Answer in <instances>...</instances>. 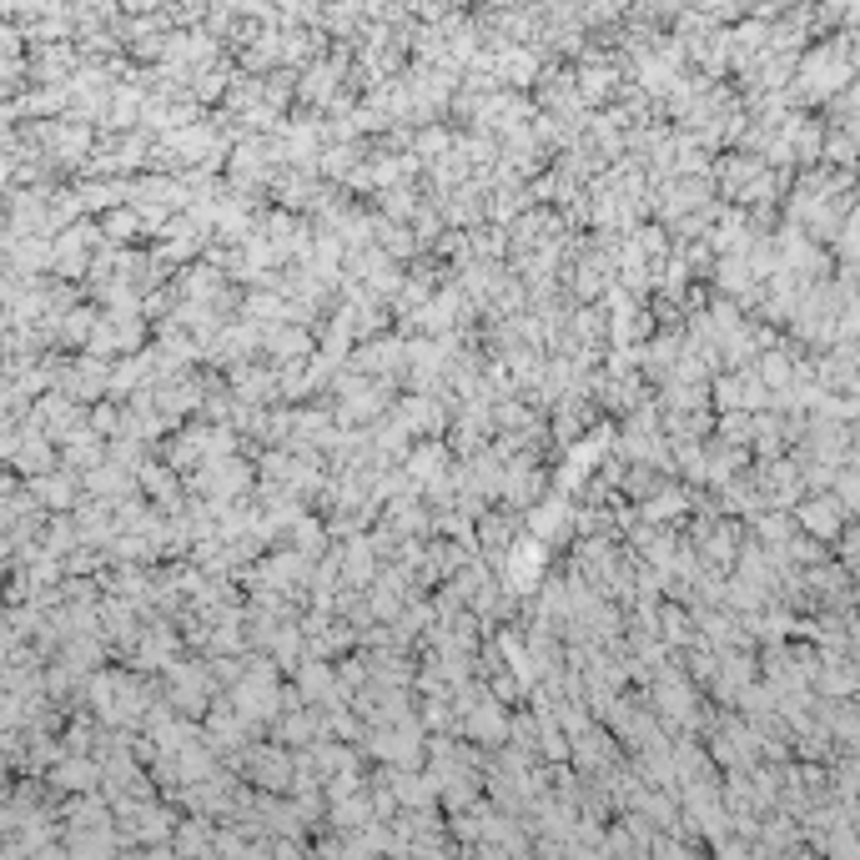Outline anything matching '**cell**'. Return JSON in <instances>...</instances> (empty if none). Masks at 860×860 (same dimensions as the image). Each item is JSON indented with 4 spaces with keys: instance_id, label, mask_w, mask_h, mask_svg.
Instances as JSON below:
<instances>
[{
    "instance_id": "cell-14",
    "label": "cell",
    "mask_w": 860,
    "mask_h": 860,
    "mask_svg": "<svg viewBox=\"0 0 860 860\" xmlns=\"http://www.w3.org/2000/svg\"><path fill=\"white\" fill-rule=\"evenodd\" d=\"M61 332H65V342H92V332H96V317H92V313H65Z\"/></svg>"
},
{
    "instance_id": "cell-3",
    "label": "cell",
    "mask_w": 860,
    "mask_h": 860,
    "mask_svg": "<svg viewBox=\"0 0 860 860\" xmlns=\"http://www.w3.org/2000/svg\"><path fill=\"white\" fill-rule=\"evenodd\" d=\"M469 735H479V740L498 744L504 735H509V719H504V715L494 710V704L483 700V704H473V715H469Z\"/></svg>"
},
{
    "instance_id": "cell-18",
    "label": "cell",
    "mask_w": 860,
    "mask_h": 860,
    "mask_svg": "<svg viewBox=\"0 0 860 860\" xmlns=\"http://www.w3.org/2000/svg\"><path fill=\"white\" fill-rule=\"evenodd\" d=\"M659 619H665V639H669V644H679V639L690 634V619H685V614H679V609H665V614H659Z\"/></svg>"
},
{
    "instance_id": "cell-6",
    "label": "cell",
    "mask_w": 860,
    "mask_h": 860,
    "mask_svg": "<svg viewBox=\"0 0 860 860\" xmlns=\"http://www.w3.org/2000/svg\"><path fill=\"white\" fill-rule=\"evenodd\" d=\"M96 780H101V770L86 765V760H65V765H56V785H61V790H96Z\"/></svg>"
},
{
    "instance_id": "cell-1",
    "label": "cell",
    "mask_w": 860,
    "mask_h": 860,
    "mask_svg": "<svg viewBox=\"0 0 860 860\" xmlns=\"http://www.w3.org/2000/svg\"><path fill=\"white\" fill-rule=\"evenodd\" d=\"M846 519H850V509L840 504L835 494H806L796 504V523L806 529V534H815L825 544V538H840L846 534Z\"/></svg>"
},
{
    "instance_id": "cell-2",
    "label": "cell",
    "mask_w": 860,
    "mask_h": 860,
    "mask_svg": "<svg viewBox=\"0 0 860 860\" xmlns=\"http://www.w3.org/2000/svg\"><path fill=\"white\" fill-rule=\"evenodd\" d=\"M96 242L92 227H71L65 237H56V272L61 277H81L86 267H92V257H86V247Z\"/></svg>"
},
{
    "instance_id": "cell-16",
    "label": "cell",
    "mask_w": 860,
    "mask_h": 860,
    "mask_svg": "<svg viewBox=\"0 0 860 860\" xmlns=\"http://www.w3.org/2000/svg\"><path fill=\"white\" fill-rule=\"evenodd\" d=\"M142 483L152 488V494H161L167 504H177V483H171L167 469H142Z\"/></svg>"
},
{
    "instance_id": "cell-17",
    "label": "cell",
    "mask_w": 860,
    "mask_h": 860,
    "mask_svg": "<svg viewBox=\"0 0 860 860\" xmlns=\"http://www.w3.org/2000/svg\"><path fill=\"white\" fill-rule=\"evenodd\" d=\"M317 730V719L313 715H292V719H282V740H307V735Z\"/></svg>"
},
{
    "instance_id": "cell-8",
    "label": "cell",
    "mask_w": 860,
    "mask_h": 860,
    "mask_svg": "<svg viewBox=\"0 0 860 860\" xmlns=\"http://www.w3.org/2000/svg\"><path fill=\"white\" fill-rule=\"evenodd\" d=\"M444 448H438V444H428V448H417V453H413V463H408V479H413V483H423V479H444V473H438V469H444Z\"/></svg>"
},
{
    "instance_id": "cell-9",
    "label": "cell",
    "mask_w": 860,
    "mask_h": 860,
    "mask_svg": "<svg viewBox=\"0 0 860 860\" xmlns=\"http://www.w3.org/2000/svg\"><path fill=\"white\" fill-rule=\"evenodd\" d=\"M15 463H21L26 473H36V479H40V473H51V469H56L51 444H46V438H31V444L21 448V458H15Z\"/></svg>"
},
{
    "instance_id": "cell-19",
    "label": "cell",
    "mask_w": 860,
    "mask_h": 860,
    "mask_svg": "<svg viewBox=\"0 0 860 860\" xmlns=\"http://www.w3.org/2000/svg\"><path fill=\"white\" fill-rule=\"evenodd\" d=\"M131 232H136V217H131V211H117V217L106 222V237H131Z\"/></svg>"
},
{
    "instance_id": "cell-15",
    "label": "cell",
    "mask_w": 860,
    "mask_h": 860,
    "mask_svg": "<svg viewBox=\"0 0 860 860\" xmlns=\"http://www.w3.org/2000/svg\"><path fill=\"white\" fill-rule=\"evenodd\" d=\"M71 825H76V831H101V825H106V810L96 806V800H86V806L71 810Z\"/></svg>"
},
{
    "instance_id": "cell-21",
    "label": "cell",
    "mask_w": 860,
    "mask_h": 860,
    "mask_svg": "<svg viewBox=\"0 0 860 860\" xmlns=\"http://www.w3.org/2000/svg\"><path fill=\"white\" fill-rule=\"evenodd\" d=\"M856 700H860V694H856ZM856 710H860V704H856Z\"/></svg>"
},
{
    "instance_id": "cell-7",
    "label": "cell",
    "mask_w": 860,
    "mask_h": 860,
    "mask_svg": "<svg viewBox=\"0 0 860 860\" xmlns=\"http://www.w3.org/2000/svg\"><path fill=\"white\" fill-rule=\"evenodd\" d=\"M685 509H690V498L679 494V488H659V494L644 504V519L659 523V519H675V513H685Z\"/></svg>"
},
{
    "instance_id": "cell-11",
    "label": "cell",
    "mask_w": 860,
    "mask_h": 860,
    "mask_svg": "<svg viewBox=\"0 0 860 860\" xmlns=\"http://www.w3.org/2000/svg\"><path fill=\"white\" fill-rule=\"evenodd\" d=\"M538 548L529 544V548H513V589H534L538 579Z\"/></svg>"
},
{
    "instance_id": "cell-10",
    "label": "cell",
    "mask_w": 860,
    "mask_h": 860,
    "mask_svg": "<svg viewBox=\"0 0 860 860\" xmlns=\"http://www.w3.org/2000/svg\"><path fill=\"white\" fill-rule=\"evenodd\" d=\"M267 348H272L277 358H302V352H307V338H302L298 327H272V332H267Z\"/></svg>"
},
{
    "instance_id": "cell-12",
    "label": "cell",
    "mask_w": 860,
    "mask_h": 860,
    "mask_svg": "<svg viewBox=\"0 0 860 860\" xmlns=\"http://www.w3.org/2000/svg\"><path fill=\"white\" fill-rule=\"evenodd\" d=\"M36 498L46 504V509H65L76 494H71V483L65 479H36Z\"/></svg>"
},
{
    "instance_id": "cell-13",
    "label": "cell",
    "mask_w": 860,
    "mask_h": 860,
    "mask_svg": "<svg viewBox=\"0 0 860 860\" xmlns=\"http://www.w3.org/2000/svg\"><path fill=\"white\" fill-rule=\"evenodd\" d=\"M348 579L352 584H367V579H373V548H367L363 538L348 548Z\"/></svg>"
},
{
    "instance_id": "cell-4",
    "label": "cell",
    "mask_w": 860,
    "mask_h": 860,
    "mask_svg": "<svg viewBox=\"0 0 860 860\" xmlns=\"http://www.w3.org/2000/svg\"><path fill=\"white\" fill-rule=\"evenodd\" d=\"M398 417H403L413 433H433V428H444V408L433 403V398H413V403L398 408Z\"/></svg>"
},
{
    "instance_id": "cell-5",
    "label": "cell",
    "mask_w": 860,
    "mask_h": 860,
    "mask_svg": "<svg viewBox=\"0 0 860 860\" xmlns=\"http://www.w3.org/2000/svg\"><path fill=\"white\" fill-rule=\"evenodd\" d=\"M252 770H257V780L262 785H287V775H292V765H287V755H277V750H252Z\"/></svg>"
},
{
    "instance_id": "cell-20",
    "label": "cell",
    "mask_w": 860,
    "mask_h": 860,
    "mask_svg": "<svg viewBox=\"0 0 860 860\" xmlns=\"http://www.w3.org/2000/svg\"><path fill=\"white\" fill-rule=\"evenodd\" d=\"M182 850H207V831L186 825V831H182Z\"/></svg>"
}]
</instances>
